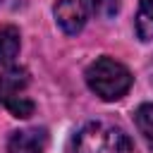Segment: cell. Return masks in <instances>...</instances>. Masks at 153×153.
Wrapping results in <instances>:
<instances>
[{
    "label": "cell",
    "mask_w": 153,
    "mask_h": 153,
    "mask_svg": "<svg viewBox=\"0 0 153 153\" xmlns=\"http://www.w3.org/2000/svg\"><path fill=\"white\" fill-rule=\"evenodd\" d=\"M72 153H131V141L120 127L108 122H88L76 131Z\"/></svg>",
    "instance_id": "cell-1"
},
{
    "label": "cell",
    "mask_w": 153,
    "mask_h": 153,
    "mask_svg": "<svg viewBox=\"0 0 153 153\" xmlns=\"http://www.w3.org/2000/svg\"><path fill=\"white\" fill-rule=\"evenodd\" d=\"M86 84L103 100H117L129 91L131 74L122 62L112 57H98L86 69Z\"/></svg>",
    "instance_id": "cell-2"
},
{
    "label": "cell",
    "mask_w": 153,
    "mask_h": 153,
    "mask_svg": "<svg viewBox=\"0 0 153 153\" xmlns=\"http://www.w3.org/2000/svg\"><path fill=\"white\" fill-rule=\"evenodd\" d=\"M55 19L65 33H79L86 24V5L81 0H57Z\"/></svg>",
    "instance_id": "cell-3"
},
{
    "label": "cell",
    "mask_w": 153,
    "mask_h": 153,
    "mask_svg": "<svg viewBox=\"0 0 153 153\" xmlns=\"http://www.w3.org/2000/svg\"><path fill=\"white\" fill-rule=\"evenodd\" d=\"M48 146L45 129H22L14 131L7 141V153H43Z\"/></svg>",
    "instance_id": "cell-4"
},
{
    "label": "cell",
    "mask_w": 153,
    "mask_h": 153,
    "mask_svg": "<svg viewBox=\"0 0 153 153\" xmlns=\"http://www.w3.org/2000/svg\"><path fill=\"white\" fill-rule=\"evenodd\" d=\"M29 84V74L26 69L22 67H10L0 74V100L10 98V96H17V93H24Z\"/></svg>",
    "instance_id": "cell-5"
},
{
    "label": "cell",
    "mask_w": 153,
    "mask_h": 153,
    "mask_svg": "<svg viewBox=\"0 0 153 153\" xmlns=\"http://www.w3.org/2000/svg\"><path fill=\"white\" fill-rule=\"evenodd\" d=\"M19 53V29L0 24V65H10Z\"/></svg>",
    "instance_id": "cell-6"
},
{
    "label": "cell",
    "mask_w": 153,
    "mask_h": 153,
    "mask_svg": "<svg viewBox=\"0 0 153 153\" xmlns=\"http://www.w3.org/2000/svg\"><path fill=\"white\" fill-rule=\"evenodd\" d=\"M136 33L141 41H153V0H141L136 12Z\"/></svg>",
    "instance_id": "cell-7"
},
{
    "label": "cell",
    "mask_w": 153,
    "mask_h": 153,
    "mask_svg": "<svg viewBox=\"0 0 153 153\" xmlns=\"http://www.w3.org/2000/svg\"><path fill=\"white\" fill-rule=\"evenodd\" d=\"M134 120H136V127H139L141 136H143L146 143L153 148V103L139 105V110L134 112Z\"/></svg>",
    "instance_id": "cell-8"
},
{
    "label": "cell",
    "mask_w": 153,
    "mask_h": 153,
    "mask_svg": "<svg viewBox=\"0 0 153 153\" xmlns=\"http://www.w3.org/2000/svg\"><path fill=\"white\" fill-rule=\"evenodd\" d=\"M2 105H5L14 117H31V115H33V100H29L24 93H17V96L5 98Z\"/></svg>",
    "instance_id": "cell-9"
},
{
    "label": "cell",
    "mask_w": 153,
    "mask_h": 153,
    "mask_svg": "<svg viewBox=\"0 0 153 153\" xmlns=\"http://www.w3.org/2000/svg\"><path fill=\"white\" fill-rule=\"evenodd\" d=\"M88 7L98 14V17H115L120 10V0H88Z\"/></svg>",
    "instance_id": "cell-10"
},
{
    "label": "cell",
    "mask_w": 153,
    "mask_h": 153,
    "mask_svg": "<svg viewBox=\"0 0 153 153\" xmlns=\"http://www.w3.org/2000/svg\"><path fill=\"white\" fill-rule=\"evenodd\" d=\"M19 0H0V7H17Z\"/></svg>",
    "instance_id": "cell-11"
}]
</instances>
